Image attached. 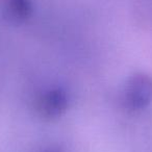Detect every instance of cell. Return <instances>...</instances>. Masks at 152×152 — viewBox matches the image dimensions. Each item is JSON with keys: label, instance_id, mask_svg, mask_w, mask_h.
Masks as SVG:
<instances>
[{"label": "cell", "instance_id": "2", "mask_svg": "<svg viewBox=\"0 0 152 152\" xmlns=\"http://www.w3.org/2000/svg\"><path fill=\"white\" fill-rule=\"evenodd\" d=\"M70 105V95L65 88L54 87L44 91L37 101L39 116L46 120L61 118Z\"/></svg>", "mask_w": 152, "mask_h": 152}, {"label": "cell", "instance_id": "3", "mask_svg": "<svg viewBox=\"0 0 152 152\" xmlns=\"http://www.w3.org/2000/svg\"><path fill=\"white\" fill-rule=\"evenodd\" d=\"M34 13L32 0H5L3 16L12 24L26 22Z\"/></svg>", "mask_w": 152, "mask_h": 152}, {"label": "cell", "instance_id": "1", "mask_svg": "<svg viewBox=\"0 0 152 152\" xmlns=\"http://www.w3.org/2000/svg\"><path fill=\"white\" fill-rule=\"evenodd\" d=\"M123 102L130 110H142L152 102V77L135 73L127 80L123 92Z\"/></svg>", "mask_w": 152, "mask_h": 152}, {"label": "cell", "instance_id": "4", "mask_svg": "<svg viewBox=\"0 0 152 152\" xmlns=\"http://www.w3.org/2000/svg\"><path fill=\"white\" fill-rule=\"evenodd\" d=\"M43 152H63V150L58 147H50V148H47Z\"/></svg>", "mask_w": 152, "mask_h": 152}]
</instances>
